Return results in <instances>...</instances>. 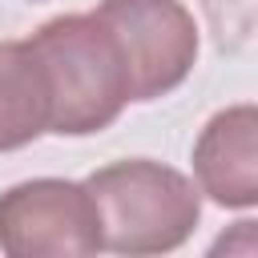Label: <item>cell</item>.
Masks as SVG:
<instances>
[{
	"mask_svg": "<svg viewBox=\"0 0 258 258\" xmlns=\"http://www.w3.org/2000/svg\"><path fill=\"white\" fill-rule=\"evenodd\" d=\"M97 202L101 250L145 258L169 254L189 242L202 222V189L173 165L149 157H125L85 177Z\"/></svg>",
	"mask_w": 258,
	"mask_h": 258,
	"instance_id": "7a4b0ae2",
	"label": "cell"
},
{
	"mask_svg": "<svg viewBox=\"0 0 258 258\" xmlns=\"http://www.w3.org/2000/svg\"><path fill=\"white\" fill-rule=\"evenodd\" d=\"M218 48H238L254 32V0H202Z\"/></svg>",
	"mask_w": 258,
	"mask_h": 258,
	"instance_id": "52a82bcc",
	"label": "cell"
},
{
	"mask_svg": "<svg viewBox=\"0 0 258 258\" xmlns=\"http://www.w3.org/2000/svg\"><path fill=\"white\" fill-rule=\"evenodd\" d=\"M0 250L8 258H89L101 250V218L85 181L32 177L0 194Z\"/></svg>",
	"mask_w": 258,
	"mask_h": 258,
	"instance_id": "3957f363",
	"label": "cell"
},
{
	"mask_svg": "<svg viewBox=\"0 0 258 258\" xmlns=\"http://www.w3.org/2000/svg\"><path fill=\"white\" fill-rule=\"evenodd\" d=\"M93 12L117 36L133 101H157L194 73L198 24L181 0H101Z\"/></svg>",
	"mask_w": 258,
	"mask_h": 258,
	"instance_id": "277c9868",
	"label": "cell"
},
{
	"mask_svg": "<svg viewBox=\"0 0 258 258\" xmlns=\"http://www.w3.org/2000/svg\"><path fill=\"white\" fill-rule=\"evenodd\" d=\"M52 97L48 133L93 137L109 129L129 97V69L117 36L97 12H64L28 36Z\"/></svg>",
	"mask_w": 258,
	"mask_h": 258,
	"instance_id": "6da1fadb",
	"label": "cell"
},
{
	"mask_svg": "<svg viewBox=\"0 0 258 258\" xmlns=\"http://www.w3.org/2000/svg\"><path fill=\"white\" fill-rule=\"evenodd\" d=\"M52 97L28 40H0V153L24 149L48 133Z\"/></svg>",
	"mask_w": 258,
	"mask_h": 258,
	"instance_id": "8992f818",
	"label": "cell"
},
{
	"mask_svg": "<svg viewBox=\"0 0 258 258\" xmlns=\"http://www.w3.org/2000/svg\"><path fill=\"white\" fill-rule=\"evenodd\" d=\"M194 185L226 210L258 206V109L250 101L206 121L194 141Z\"/></svg>",
	"mask_w": 258,
	"mask_h": 258,
	"instance_id": "5b68a950",
	"label": "cell"
}]
</instances>
